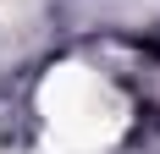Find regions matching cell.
I'll return each mask as SVG.
<instances>
[{"label": "cell", "instance_id": "1", "mask_svg": "<svg viewBox=\"0 0 160 154\" xmlns=\"http://www.w3.org/2000/svg\"><path fill=\"white\" fill-rule=\"evenodd\" d=\"M44 110H50V127L66 143H83V149L105 143L122 127V99L111 94V83L99 72H83V66H66L61 77H50Z\"/></svg>", "mask_w": 160, "mask_h": 154}, {"label": "cell", "instance_id": "2", "mask_svg": "<svg viewBox=\"0 0 160 154\" xmlns=\"http://www.w3.org/2000/svg\"><path fill=\"white\" fill-rule=\"evenodd\" d=\"M22 11V0H0V22H6V17H17Z\"/></svg>", "mask_w": 160, "mask_h": 154}]
</instances>
